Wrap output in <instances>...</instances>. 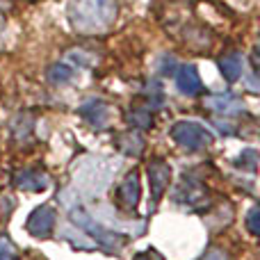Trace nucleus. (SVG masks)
Listing matches in <instances>:
<instances>
[{"label": "nucleus", "instance_id": "obj_23", "mask_svg": "<svg viewBox=\"0 0 260 260\" xmlns=\"http://www.w3.org/2000/svg\"><path fill=\"white\" fill-rule=\"evenodd\" d=\"M203 260H226V256H224L221 251H217V249H215V251H210Z\"/></svg>", "mask_w": 260, "mask_h": 260}, {"label": "nucleus", "instance_id": "obj_16", "mask_svg": "<svg viewBox=\"0 0 260 260\" xmlns=\"http://www.w3.org/2000/svg\"><path fill=\"white\" fill-rule=\"evenodd\" d=\"M128 123L135 128H151L153 126V110L148 108V105H144V108H133L128 112Z\"/></svg>", "mask_w": 260, "mask_h": 260}, {"label": "nucleus", "instance_id": "obj_6", "mask_svg": "<svg viewBox=\"0 0 260 260\" xmlns=\"http://www.w3.org/2000/svg\"><path fill=\"white\" fill-rule=\"evenodd\" d=\"M146 171H148V183H151V199H153V203H157L162 197H165L167 189H169V183H171V167L167 165L165 160L155 157V160L148 162Z\"/></svg>", "mask_w": 260, "mask_h": 260}, {"label": "nucleus", "instance_id": "obj_3", "mask_svg": "<svg viewBox=\"0 0 260 260\" xmlns=\"http://www.w3.org/2000/svg\"><path fill=\"white\" fill-rule=\"evenodd\" d=\"M69 217H71V221L82 233H87L94 240L96 247H103V249H108V251H114V249L121 247V238H119L117 233H112V231H108L105 226H101L99 221L91 217V212H87L82 206H78V203L76 206H69Z\"/></svg>", "mask_w": 260, "mask_h": 260}, {"label": "nucleus", "instance_id": "obj_22", "mask_svg": "<svg viewBox=\"0 0 260 260\" xmlns=\"http://www.w3.org/2000/svg\"><path fill=\"white\" fill-rule=\"evenodd\" d=\"M69 59L76 64L80 62V67H91V57H87L82 50H71V53H69Z\"/></svg>", "mask_w": 260, "mask_h": 260}, {"label": "nucleus", "instance_id": "obj_20", "mask_svg": "<svg viewBox=\"0 0 260 260\" xmlns=\"http://www.w3.org/2000/svg\"><path fill=\"white\" fill-rule=\"evenodd\" d=\"M176 64L178 62H176L174 55H162L160 57V73L162 76H171V73H176V69H178Z\"/></svg>", "mask_w": 260, "mask_h": 260}, {"label": "nucleus", "instance_id": "obj_9", "mask_svg": "<svg viewBox=\"0 0 260 260\" xmlns=\"http://www.w3.org/2000/svg\"><path fill=\"white\" fill-rule=\"evenodd\" d=\"M78 114L94 128H105L110 123V105L101 99H89L78 108Z\"/></svg>", "mask_w": 260, "mask_h": 260}, {"label": "nucleus", "instance_id": "obj_7", "mask_svg": "<svg viewBox=\"0 0 260 260\" xmlns=\"http://www.w3.org/2000/svg\"><path fill=\"white\" fill-rule=\"evenodd\" d=\"M139 194H142V187H139V176L137 171H130L126 178L121 180L117 189V203L123 212H133L139 203Z\"/></svg>", "mask_w": 260, "mask_h": 260}, {"label": "nucleus", "instance_id": "obj_2", "mask_svg": "<svg viewBox=\"0 0 260 260\" xmlns=\"http://www.w3.org/2000/svg\"><path fill=\"white\" fill-rule=\"evenodd\" d=\"M114 169H117V162L108 157H87L76 167V183L85 192L99 194L110 185Z\"/></svg>", "mask_w": 260, "mask_h": 260}, {"label": "nucleus", "instance_id": "obj_18", "mask_svg": "<svg viewBox=\"0 0 260 260\" xmlns=\"http://www.w3.org/2000/svg\"><path fill=\"white\" fill-rule=\"evenodd\" d=\"M247 226H249V233L251 235H258L260 233V208L253 206L247 215Z\"/></svg>", "mask_w": 260, "mask_h": 260}, {"label": "nucleus", "instance_id": "obj_11", "mask_svg": "<svg viewBox=\"0 0 260 260\" xmlns=\"http://www.w3.org/2000/svg\"><path fill=\"white\" fill-rule=\"evenodd\" d=\"M203 103H206L208 110H212V112H217V114H240V112H244L242 101H240L235 94H212V96H208Z\"/></svg>", "mask_w": 260, "mask_h": 260}, {"label": "nucleus", "instance_id": "obj_24", "mask_svg": "<svg viewBox=\"0 0 260 260\" xmlns=\"http://www.w3.org/2000/svg\"><path fill=\"white\" fill-rule=\"evenodd\" d=\"M135 260H160V258H157V256H155V253L146 251V253H139V256H137V258H135Z\"/></svg>", "mask_w": 260, "mask_h": 260}, {"label": "nucleus", "instance_id": "obj_14", "mask_svg": "<svg viewBox=\"0 0 260 260\" xmlns=\"http://www.w3.org/2000/svg\"><path fill=\"white\" fill-rule=\"evenodd\" d=\"M117 148L121 155H139L144 151V139L135 133H123L117 137Z\"/></svg>", "mask_w": 260, "mask_h": 260}, {"label": "nucleus", "instance_id": "obj_12", "mask_svg": "<svg viewBox=\"0 0 260 260\" xmlns=\"http://www.w3.org/2000/svg\"><path fill=\"white\" fill-rule=\"evenodd\" d=\"M217 64H219V73L224 76L226 82H238L244 76V67H247V62H244V57L240 53L224 55Z\"/></svg>", "mask_w": 260, "mask_h": 260}, {"label": "nucleus", "instance_id": "obj_8", "mask_svg": "<svg viewBox=\"0 0 260 260\" xmlns=\"http://www.w3.org/2000/svg\"><path fill=\"white\" fill-rule=\"evenodd\" d=\"M176 87L183 96H199L203 91V82L194 64H180L176 69Z\"/></svg>", "mask_w": 260, "mask_h": 260}, {"label": "nucleus", "instance_id": "obj_17", "mask_svg": "<svg viewBox=\"0 0 260 260\" xmlns=\"http://www.w3.org/2000/svg\"><path fill=\"white\" fill-rule=\"evenodd\" d=\"M62 238L71 240L78 249H96L94 240H91L87 233H82L80 229H73V226H67V231H62Z\"/></svg>", "mask_w": 260, "mask_h": 260}, {"label": "nucleus", "instance_id": "obj_10", "mask_svg": "<svg viewBox=\"0 0 260 260\" xmlns=\"http://www.w3.org/2000/svg\"><path fill=\"white\" fill-rule=\"evenodd\" d=\"M14 185L23 192H44L50 185V180L41 169H23L14 176Z\"/></svg>", "mask_w": 260, "mask_h": 260}, {"label": "nucleus", "instance_id": "obj_21", "mask_svg": "<svg viewBox=\"0 0 260 260\" xmlns=\"http://www.w3.org/2000/svg\"><path fill=\"white\" fill-rule=\"evenodd\" d=\"M0 260H14V247L5 238H0Z\"/></svg>", "mask_w": 260, "mask_h": 260}, {"label": "nucleus", "instance_id": "obj_5", "mask_svg": "<svg viewBox=\"0 0 260 260\" xmlns=\"http://www.w3.org/2000/svg\"><path fill=\"white\" fill-rule=\"evenodd\" d=\"M55 224H57V212L53 210L50 206H39L32 210V215L27 217V233L32 238H39V240H46L53 235L55 231Z\"/></svg>", "mask_w": 260, "mask_h": 260}, {"label": "nucleus", "instance_id": "obj_4", "mask_svg": "<svg viewBox=\"0 0 260 260\" xmlns=\"http://www.w3.org/2000/svg\"><path fill=\"white\" fill-rule=\"evenodd\" d=\"M171 139L187 151H203L215 142V135L197 121H178L169 130Z\"/></svg>", "mask_w": 260, "mask_h": 260}, {"label": "nucleus", "instance_id": "obj_15", "mask_svg": "<svg viewBox=\"0 0 260 260\" xmlns=\"http://www.w3.org/2000/svg\"><path fill=\"white\" fill-rule=\"evenodd\" d=\"M73 76H76V71L69 62H57L48 69V80L53 85H67V82H71Z\"/></svg>", "mask_w": 260, "mask_h": 260}, {"label": "nucleus", "instance_id": "obj_1", "mask_svg": "<svg viewBox=\"0 0 260 260\" xmlns=\"http://www.w3.org/2000/svg\"><path fill=\"white\" fill-rule=\"evenodd\" d=\"M71 25L80 35H96L105 32L117 18V3L114 0H73Z\"/></svg>", "mask_w": 260, "mask_h": 260}, {"label": "nucleus", "instance_id": "obj_13", "mask_svg": "<svg viewBox=\"0 0 260 260\" xmlns=\"http://www.w3.org/2000/svg\"><path fill=\"white\" fill-rule=\"evenodd\" d=\"M206 192H208V189L201 187L199 183H187V192L180 187L178 194H176V201H183L185 206H189V208H199L208 199Z\"/></svg>", "mask_w": 260, "mask_h": 260}, {"label": "nucleus", "instance_id": "obj_19", "mask_svg": "<svg viewBox=\"0 0 260 260\" xmlns=\"http://www.w3.org/2000/svg\"><path fill=\"white\" fill-rule=\"evenodd\" d=\"M240 160H238V165L242 167H247L249 171H256V160H258V155H256V151H253V148H249V151H244V153H240Z\"/></svg>", "mask_w": 260, "mask_h": 260}]
</instances>
